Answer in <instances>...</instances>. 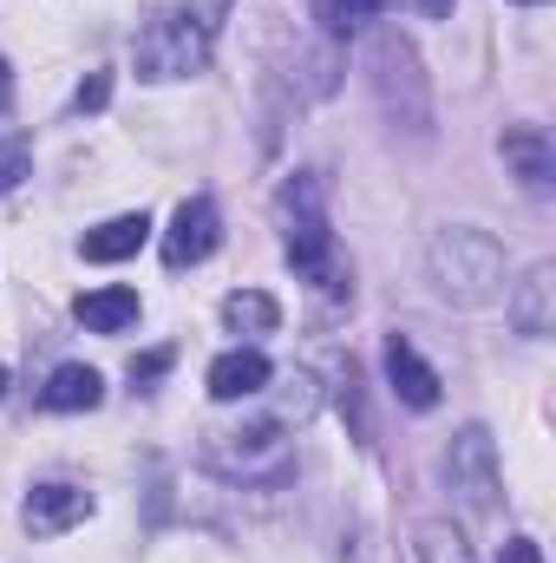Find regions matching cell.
Masks as SVG:
<instances>
[{
    "label": "cell",
    "instance_id": "15",
    "mask_svg": "<svg viewBox=\"0 0 556 563\" xmlns=\"http://www.w3.org/2000/svg\"><path fill=\"white\" fill-rule=\"evenodd\" d=\"M73 314L92 328V334H119L138 321V288H99V295H79Z\"/></svg>",
    "mask_w": 556,
    "mask_h": 563
},
{
    "label": "cell",
    "instance_id": "12",
    "mask_svg": "<svg viewBox=\"0 0 556 563\" xmlns=\"http://www.w3.org/2000/svg\"><path fill=\"white\" fill-rule=\"evenodd\" d=\"M269 387V354H256V347H236V354H223L216 367H210V400H256Z\"/></svg>",
    "mask_w": 556,
    "mask_h": 563
},
{
    "label": "cell",
    "instance_id": "6",
    "mask_svg": "<svg viewBox=\"0 0 556 563\" xmlns=\"http://www.w3.org/2000/svg\"><path fill=\"white\" fill-rule=\"evenodd\" d=\"M216 243H223L216 203H210V197H184L177 217H170V230H164V263H170V269H190V263H203Z\"/></svg>",
    "mask_w": 556,
    "mask_h": 563
},
{
    "label": "cell",
    "instance_id": "13",
    "mask_svg": "<svg viewBox=\"0 0 556 563\" xmlns=\"http://www.w3.org/2000/svg\"><path fill=\"white\" fill-rule=\"evenodd\" d=\"M144 236H151V217L132 210V217H112V223H99V230H86V263H125V256H138Z\"/></svg>",
    "mask_w": 556,
    "mask_h": 563
},
{
    "label": "cell",
    "instance_id": "25",
    "mask_svg": "<svg viewBox=\"0 0 556 563\" xmlns=\"http://www.w3.org/2000/svg\"><path fill=\"white\" fill-rule=\"evenodd\" d=\"M0 400H7V367H0Z\"/></svg>",
    "mask_w": 556,
    "mask_h": 563
},
{
    "label": "cell",
    "instance_id": "9",
    "mask_svg": "<svg viewBox=\"0 0 556 563\" xmlns=\"http://www.w3.org/2000/svg\"><path fill=\"white\" fill-rule=\"evenodd\" d=\"M92 511V498L79 492V485H33V498H26V531L33 538H59V531H73L79 518Z\"/></svg>",
    "mask_w": 556,
    "mask_h": 563
},
{
    "label": "cell",
    "instance_id": "3",
    "mask_svg": "<svg viewBox=\"0 0 556 563\" xmlns=\"http://www.w3.org/2000/svg\"><path fill=\"white\" fill-rule=\"evenodd\" d=\"M281 236H288V263L314 282V288H327V295L347 288V269H341V256H334V230H327L314 170H301V177L281 190Z\"/></svg>",
    "mask_w": 556,
    "mask_h": 563
},
{
    "label": "cell",
    "instance_id": "7",
    "mask_svg": "<svg viewBox=\"0 0 556 563\" xmlns=\"http://www.w3.org/2000/svg\"><path fill=\"white\" fill-rule=\"evenodd\" d=\"M445 472H452V485L465 492V505H491L498 498V459H491V439H485V426H465L458 439H452V459H445Z\"/></svg>",
    "mask_w": 556,
    "mask_h": 563
},
{
    "label": "cell",
    "instance_id": "23",
    "mask_svg": "<svg viewBox=\"0 0 556 563\" xmlns=\"http://www.w3.org/2000/svg\"><path fill=\"white\" fill-rule=\"evenodd\" d=\"M7 106H13V66L0 59V112H7Z\"/></svg>",
    "mask_w": 556,
    "mask_h": 563
},
{
    "label": "cell",
    "instance_id": "18",
    "mask_svg": "<svg viewBox=\"0 0 556 563\" xmlns=\"http://www.w3.org/2000/svg\"><path fill=\"white\" fill-rule=\"evenodd\" d=\"M419 563H478V558H471L465 531H452V525H419Z\"/></svg>",
    "mask_w": 556,
    "mask_h": 563
},
{
    "label": "cell",
    "instance_id": "5",
    "mask_svg": "<svg viewBox=\"0 0 556 563\" xmlns=\"http://www.w3.org/2000/svg\"><path fill=\"white\" fill-rule=\"evenodd\" d=\"M374 86H380V106L387 112H400V86H407V125H425V79H419L413 46L393 26L374 40Z\"/></svg>",
    "mask_w": 556,
    "mask_h": 563
},
{
    "label": "cell",
    "instance_id": "4",
    "mask_svg": "<svg viewBox=\"0 0 556 563\" xmlns=\"http://www.w3.org/2000/svg\"><path fill=\"white\" fill-rule=\"evenodd\" d=\"M210 459L223 465V472H236V478H269L281 485L288 478V439H281V420H256L243 426V432H223L216 445H210Z\"/></svg>",
    "mask_w": 556,
    "mask_h": 563
},
{
    "label": "cell",
    "instance_id": "17",
    "mask_svg": "<svg viewBox=\"0 0 556 563\" xmlns=\"http://www.w3.org/2000/svg\"><path fill=\"white\" fill-rule=\"evenodd\" d=\"M314 13H321L327 33H360L367 20L387 13V0H314Z\"/></svg>",
    "mask_w": 556,
    "mask_h": 563
},
{
    "label": "cell",
    "instance_id": "1",
    "mask_svg": "<svg viewBox=\"0 0 556 563\" xmlns=\"http://www.w3.org/2000/svg\"><path fill=\"white\" fill-rule=\"evenodd\" d=\"M223 13H230V0H170V7L138 33V73L144 79H184V73H203Z\"/></svg>",
    "mask_w": 556,
    "mask_h": 563
},
{
    "label": "cell",
    "instance_id": "26",
    "mask_svg": "<svg viewBox=\"0 0 556 563\" xmlns=\"http://www.w3.org/2000/svg\"><path fill=\"white\" fill-rule=\"evenodd\" d=\"M518 7H537V0H518Z\"/></svg>",
    "mask_w": 556,
    "mask_h": 563
},
{
    "label": "cell",
    "instance_id": "20",
    "mask_svg": "<svg viewBox=\"0 0 556 563\" xmlns=\"http://www.w3.org/2000/svg\"><path fill=\"white\" fill-rule=\"evenodd\" d=\"M105 99H112V73H86L79 92H73V112H79V119H86V112H105Z\"/></svg>",
    "mask_w": 556,
    "mask_h": 563
},
{
    "label": "cell",
    "instance_id": "16",
    "mask_svg": "<svg viewBox=\"0 0 556 563\" xmlns=\"http://www.w3.org/2000/svg\"><path fill=\"white\" fill-rule=\"evenodd\" d=\"M223 321H230L236 334H276L281 308H276V295H263V288H236V295L223 301Z\"/></svg>",
    "mask_w": 556,
    "mask_h": 563
},
{
    "label": "cell",
    "instance_id": "11",
    "mask_svg": "<svg viewBox=\"0 0 556 563\" xmlns=\"http://www.w3.org/2000/svg\"><path fill=\"white\" fill-rule=\"evenodd\" d=\"M504 164L518 170V184L524 190H551V177H556V151H551V139H544V125H511L504 132Z\"/></svg>",
    "mask_w": 556,
    "mask_h": 563
},
{
    "label": "cell",
    "instance_id": "19",
    "mask_svg": "<svg viewBox=\"0 0 556 563\" xmlns=\"http://www.w3.org/2000/svg\"><path fill=\"white\" fill-rule=\"evenodd\" d=\"M20 177H33V144L20 139V132H7L0 139V190H13Z\"/></svg>",
    "mask_w": 556,
    "mask_h": 563
},
{
    "label": "cell",
    "instance_id": "2",
    "mask_svg": "<svg viewBox=\"0 0 556 563\" xmlns=\"http://www.w3.org/2000/svg\"><path fill=\"white\" fill-rule=\"evenodd\" d=\"M425 263H432V282H438V295H452V301H491L498 288H504V243L491 236V230H471V223H458V230H438L432 236V250H425Z\"/></svg>",
    "mask_w": 556,
    "mask_h": 563
},
{
    "label": "cell",
    "instance_id": "24",
    "mask_svg": "<svg viewBox=\"0 0 556 563\" xmlns=\"http://www.w3.org/2000/svg\"><path fill=\"white\" fill-rule=\"evenodd\" d=\"M425 13H452V0H425Z\"/></svg>",
    "mask_w": 556,
    "mask_h": 563
},
{
    "label": "cell",
    "instance_id": "10",
    "mask_svg": "<svg viewBox=\"0 0 556 563\" xmlns=\"http://www.w3.org/2000/svg\"><path fill=\"white\" fill-rule=\"evenodd\" d=\"M387 380H393V394H400L413 413H432V407H438V374L413 354V341H407V334H393V341H387Z\"/></svg>",
    "mask_w": 556,
    "mask_h": 563
},
{
    "label": "cell",
    "instance_id": "14",
    "mask_svg": "<svg viewBox=\"0 0 556 563\" xmlns=\"http://www.w3.org/2000/svg\"><path fill=\"white\" fill-rule=\"evenodd\" d=\"M53 413H92L99 400H105V380H99V367H59L53 380H46V394H40Z\"/></svg>",
    "mask_w": 556,
    "mask_h": 563
},
{
    "label": "cell",
    "instance_id": "21",
    "mask_svg": "<svg viewBox=\"0 0 556 563\" xmlns=\"http://www.w3.org/2000/svg\"><path fill=\"white\" fill-rule=\"evenodd\" d=\"M170 361H177L170 347H151V354H138V361H132V387H151V380H164V374H170Z\"/></svg>",
    "mask_w": 556,
    "mask_h": 563
},
{
    "label": "cell",
    "instance_id": "8",
    "mask_svg": "<svg viewBox=\"0 0 556 563\" xmlns=\"http://www.w3.org/2000/svg\"><path fill=\"white\" fill-rule=\"evenodd\" d=\"M504 314H511V328H518L524 341H544V334H551L556 328V276H551V263H537L531 276L511 288Z\"/></svg>",
    "mask_w": 556,
    "mask_h": 563
},
{
    "label": "cell",
    "instance_id": "22",
    "mask_svg": "<svg viewBox=\"0 0 556 563\" xmlns=\"http://www.w3.org/2000/svg\"><path fill=\"white\" fill-rule=\"evenodd\" d=\"M504 563H544V558H537L531 538H511V544H504Z\"/></svg>",
    "mask_w": 556,
    "mask_h": 563
}]
</instances>
